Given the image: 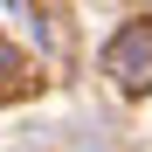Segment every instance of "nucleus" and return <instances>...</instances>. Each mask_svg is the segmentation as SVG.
Segmentation results:
<instances>
[{
	"label": "nucleus",
	"mask_w": 152,
	"mask_h": 152,
	"mask_svg": "<svg viewBox=\"0 0 152 152\" xmlns=\"http://www.w3.org/2000/svg\"><path fill=\"white\" fill-rule=\"evenodd\" d=\"M111 62H118V76H124L132 90H145V83H152V28H132V35H118Z\"/></svg>",
	"instance_id": "obj_1"
}]
</instances>
